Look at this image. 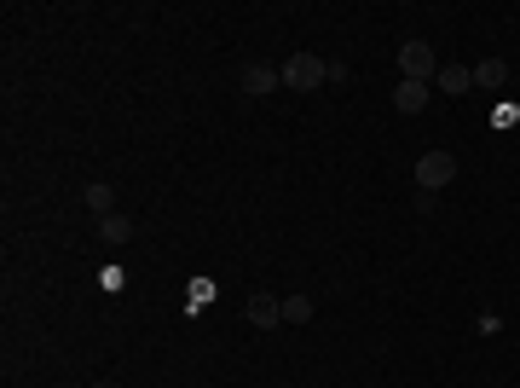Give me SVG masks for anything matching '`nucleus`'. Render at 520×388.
Masks as SVG:
<instances>
[{
    "instance_id": "obj_1",
    "label": "nucleus",
    "mask_w": 520,
    "mask_h": 388,
    "mask_svg": "<svg viewBox=\"0 0 520 388\" xmlns=\"http://www.w3.org/2000/svg\"><path fill=\"white\" fill-rule=\"evenodd\" d=\"M278 70H283V87L289 93H312V87L329 82V65L319 53H289V65H278Z\"/></svg>"
},
{
    "instance_id": "obj_2",
    "label": "nucleus",
    "mask_w": 520,
    "mask_h": 388,
    "mask_svg": "<svg viewBox=\"0 0 520 388\" xmlns=\"http://www.w3.org/2000/svg\"><path fill=\"white\" fill-rule=\"evenodd\" d=\"M456 180V157L451 151H428V157H417V192H439V185H451Z\"/></svg>"
},
{
    "instance_id": "obj_3",
    "label": "nucleus",
    "mask_w": 520,
    "mask_h": 388,
    "mask_svg": "<svg viewBox=\"0 0 520 388\" xmlns=\"http://www.w3.org/2000/svg\"><path fill=\"white\" fill-rule=\"evenodd\" d=\"M399 70H405V82H434V75H439L434 46L428 41H405L399 46Z\"/></svg>"
},
{
    "instance_id": "obj_4",
    "label": "nucleus",
    "mask_w": 520,
    "mask_h": 388,
    "mask_svg": "<svg viewBox=\"0 0 520 388\" xmlns=\"http://www.w3.org/2000/svg\"><path fill=\"white\" fill-rule=\"evenodd\" d=\"M249 324H255V331H272V324H283V296H266V290H255V296H249Z\"/></svg>"
},
{
    "instance_id": "obj_5",
    "label": "nucleus",
    "mask_w": 520,
    "mask_h": 388,
    "mask_svg": "<svg viewBox=\"0 0 520 388\" xmlns=\"http://www.w3.org/2000/svg\"><path fill=\"white\" fill-rule=\"evenodd\" d=\"M272 87H283L278 65H243V93H249V99H266Z\"/></svg>"
},
{
    "instance_id": "obj_6",
    "label": "nucleus",
    "mask_w": 520,
    "mask_h": 388,
    "mask_svg": "<svg viewBox=\"0 0 520 388\" xmlns=\"http://www.w3.org/2000/svg\"><path fill=\"white\" fill-rule=\"evenodd\" d=\"M393 111H405V116L428 111V82H399L393 87Z\"/></svg>"
},
{
    "instance_id": "obj_7",
    "label": "nucleus",
    "mask_w": 520,
    "mask_h": 388,
    "mask_svg": "<svg viewBox=\"0 0 520 388\" xmlns=\"http://www.w3.org/2000/svg\"><path fill=\"white\" fill-rule=\"evenodd\" d=\"M434 87L439 93H468V87H475V70H468V65H439Z\"/></svg>"
},
{
    "instance_id": "obj_8",
    "label": "nucleus",
    "mask_w": 520,
    "mask_h": 388,
    "mask_svg": "<svg viewBox=\"0 0 520 388\" xmlns=\"http://www.w3.org/2000/svg\"><path fill=\"white\" fill-rule=\"evenodd\" d=\"M99 238H104V244H128V238H133V221H128L122 209H116V214H99Z\"/></svg>"
},
{
    "instance_id": "obj_9",
    "label": "nucleus",
    "mask_w": 520,
    "mask_h": 388,
    "mask_svg": "<svg viewBox=\"0 0 520 388\" xmlns=\"http://www.w3.org/2000/svg\"><path fill=\"white\" fill-rule=\"evenodd\" d=\"M87 209H93V221H99V214H116V192H110L104 180H93L87 185Z\"/></svg>"
},
{
    "instance_id": "obj_10",
    "label": "nucleus",
    "mask_w": 520,
    "mask_h": 388,
    "mask_svg": "<svg viewBox=\"0 0 520 388\" xmlns=\"http://www.w3.org/2000/svg\"><path fill=\"white\" fill-rule=\"evenodd\" d=\"M312 313H319V302H312V296H283V324H307Z\"/></svg>"
},
{
    "instance_id": "obj_11",
    "label": "nucleus",
    "mask_w": 520,
    "mask_h": 388,
    "mask_svg": "<svg viewBox=\"0 0 520 388\" xmlns=\"http://www.w3.org/2000/svg\"><path fill=\"white\" fill-rule=\"evenodd\" d=\"M503 82H509V65H503V58H486L475 70V87H503Z\"/></svg>"
},
{
    "instance_id": "obj_12",
    "label": "nucleus",
    "mask_w": 520,
    "mask_h": 388,
    "mask_svg": "<svg viewBox=\"0 0 520 388\" xmlns=\"http://www.w3.org/2000/svg\"><path fill=\"white\" fill-rule=\"evenodd\" d=\"M185 296H191V313H197V307H209V302H214V278H191V284H185Z\"/></svg>"
},
{
    "instance_id": "obj_13",
    "label": "nucleus",
    "mask_w": 520,
    "mask_h": 388,
    "mask_svg": "<svg viewBox=\"0 0 520 388\" xmlns=\"http://www.w3.org/2000/svg\"><path fill=\"white\" fill-rule=\"evenodd\" d=\"M93 388H110V383H93Z\"/></svg>"
}]
</instances>
